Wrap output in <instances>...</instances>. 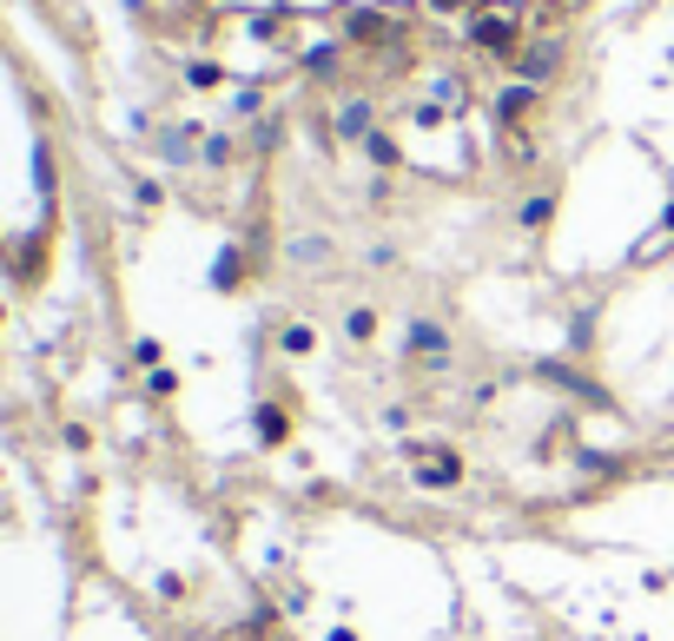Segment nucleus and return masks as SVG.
<instances>
[{
    "instance_id": "obj_1",
    "label": "nucleus",
    "mask_w": 674,
    "mask_h": 641,
    "mask_svg": "<svg viewBox=\"0 0 674 641\" xmlns=\"http://www.w3.org/2000/svg\"><path fill=\"white\" fill-rule=\"evenodd\" d=\"M403 456H410V483H416V490H437V497H444V490H463V483H470V463H463V450H457V443L410 437V450H403Z\"/></svg>"
},
{
    "instance_id": "obj_2",
    "label": "nucleus",
    "mask_w": 674,
    "mask_h": 641,
    "mask_svg": "<svg viewBox=\"0 0 674 641\" xmlns=\"http://www.w3.org/2000/svg\"><path fill=\"white\" fill-rule=\"evenodd\" d=\"M470 47L489 60H516L523 53V8H502V0H483L470 14Z\"/></svg>"
},
{
    "instance_id": "obj_3",
    "label": "nucleus",
    "mask_w": 674,
    "mask_h": 641,
    "mask_svg": "<svg viewBox=\"0 0 674 641\" xmlns=\"http://www.w3.org/2000/svg\"><path fill=\"white\" fill-rule=\"evenodd\" d=\"M403 357H410L416 370L444 377V370L457 364V338H450V325H444V317H410V331H403Z\"/></svg>"
},
{
    "instance_id": "obj_4",
    "label": "nucleus",
    "mask_w": 674,
    "mask_h": 641,
    "mask_svg": "<svg viewBox=\"0 0 674 641\" xmlns=\"http://www.w3.org/2000/svg\"><path fill=\"white\" fill-rule=\"evenodd\" d=\"M536 106H542V87H529V79H510V87L496 93V126H502V133H523V126L536 120Z\"/></svg>"
},
{
    "instance_id": "obj_5",
    "label": "nucleus",
    "mask_w": 674,
    "mask_h": 641,
    "mask_svg": "<svg viewBox=\"0 0 674 641\" xmlns=\"http://www.w3.org/2000/svg\"><path fill=\"white\" fill-rule=\"evenodd\" d=\"M510 66H516V79H529V87H542V79H556V66H562V34L523 40V53H516Z\"/></svg>"
},
{
    "instance_id": "obj_6",
    "label": "nucleus",
    "mask_w": 674,
    "mask_h": 641,
    "mask_svg": "<svg viewBox=\"0 0 674 641\" xmlns=\"http://www.w3.org/2000/svg\"><path fill=\"white\" fill-rule=\"evenodd\" d=\"M251 437H259V450H285L291 443V411L278 404V397H265V404L251 411Z\"/></svg>"
},
{
    "instance_id": "obj_7",
    "label": "nucleus",
    "mask_w": 674,
    "mask_h": 641,
    "mask_svg": "<svg viewBox=\"0 0 674 641\" xmlns=\"http://www.w3.org/2000/svg\"><path fill=\"white\" fill-rule=\"evenodd\" d=\"M377 133V106L371 100H345V106H337V139H345V146H358V139H371Z\"/></svg>"
},
{
    "instance_id": "obj_8",
    "label": "nucleus",
    "mask_w": 674,
    "mask_h": 641,
    "mask_svg": "<svg viewBox=\"0 0 674 641\" xmlns=\"http://www.w3.org/2000/svg\"><path fill=\"white\" fill-rule=\"evenodd\" d=\"M278 351H285V357H311V351H317V325H311V317H285Z\"/></svg>"
},
{
    "instance_id": "obj_9",
    "label": "nucleus",
    "mask_w": 674,
    "mask_h": 641,
    "mask_svg": "<svg viewBox=\"0 0 674 641\" xmlns=\"http://www.w3.org/2000/svg\"><path fill=\"white\" fill-rule=\"evenodd\" d=\"M345 40H351V47H364V40H390V21H384V14H351V21H345Z\"/></svg>"
},
{
    "instance_id": "obj_10",
    "label": "nucleus",
    "mask_w": 674,
    "mask_h": 641,
    "mask_svg": "<svg viewBox=\"0 0 674 641\" xmlns=\"http://www.w3.org/2000/svg\"><path fill=\"white\" fill-rule=\"evenodd\" d=\"M212 285H219V291H238V285H245V252H238V246H232V252H219Z\"/></svg>"
},
{
    "instance_id": "obj_11",
    "label": "nucleus",
    "mask_w": 674,
    "mask_h": 641,
    "mask_svg": "<svg viewBox=\"0 0 674 641\" xmlns=\"http://www.w3.org/2000/svg\"><path fill=\"white\" fill-rule=\"evenodd\" d=\"M345 338H351V344H371V338H377V311H371V304H351V311H345Z\"/></svg>"
},
{
    "instance_id": "obj_12",
    "label": "nucleus",
    "mask_w": 674,
    "mask_h": 641,
    "mask_svg": "<svg viewBox=\"0 0 674 641\" xmlns=\"http://www.w3.org/2000/svg\"><path fill=\"white\" fill-rule=\"evenodd\" d=\"M549 218H556V192H536V199H523V225H529V231H542Z\"/></svg>"
},
{
    "instance_id": "obj_13",
    "label": "nucleus",
    "mask_w": 674,
    "mask_h": 641,
    "mask_svg": "<svg viewBox=\"0 0 674 641\" xmlns=\"http://www.w3.org/2000/svg\"><path fill=\"white\" fill-rule=\"evenodd\" d=\"M219 79H225V66H219V60H192V66H186V87H199V93H212Z\"/></svg>"
},
{
    "instance_id": "obj_14",
    "label": "nucleus",
    "mask_w": 674,
    "mask_h": 641,
    "mask_svg": "<svg viewBox=\"0 0 674 641\" xmlns=\"http://www.w3.org/2000/svg\"><path fill=\"white\" fill-rule=\"evenodd\" d=\"M291 259L298 265H324L330 259V238H291Z\"/></svg>"
},
{
    "instance_id": "obj_15",
    "label": "nucleus",
    "mask_w": 674,
    "mask_h": 641,
    "mask_svg": "<svg viewBox=\"0 0 674 641\" xmlns=\"http://www.w3.org/2000/svg\"><path fill=\"white\" fill-rule=\"evenodd\" d=\"M674 246V231H648L641 246H635V265H661V252Z\"/></svg>"
},
{
    "instance_id": "obj_16",
    "label": "nucleus",
    "mask_w": 674,
    "mask_h": 641,
    "mask_svg": "<svg viewBox=\"0 0 674 641\" xmlns=\"http://www.w3.org/2000/svg\"><path fill=\"white\" fill-rule=\"evenodd\" d=\"M364 152H371V166H397V159H403L390 133H371V139H364Z\"/></svg>"
},
{
    "instance_id": "obj_17",
    "label": "nucleus",
    "mask_w": 674,
    "mask_h": 641,
    "mask_svg": "<svg viewBox=\"0 0 674 641\" xmlns=\"http://www.w3.org/2000/svg\"><path fill=\"white\" fill-rule=\"evenodd\" d=\"M133 357H139V370H159V364H165V344H159V338H139Z\"/></svg>"
},
{
    "instance_id": "obj_18",
    "label": "nucleus",
    "mask_w": 674,
    "mask_h": 641,
    "mask_svg": "<svg viewBox=\"0 0 674 641\" xmlns=\"http://www.w3.org/2000/svg\"><path fill=\"white\" fill-rule=\"evenodd\" d=\"M146 390H152V397H173V390H179V377L159 364V370H146Z\"/></svg>"
},
{
    "instance_id": "obj_19",
    "label": "nucleus",
    "mask_w": 674,
    "mask_h": 641,
    "mask_svg": "<svg viewBox=\"0 0 674 641\" xmlns=\"http://www.w3.org/2000/svg\"><path fill=\"white\" fill-rule=\"evenodd\" d=\"M337 0H278V14H330Z\"/></svg>"
},
{
    "instance_id": "obj_20",
    "label": "nucleus",
    "mask_w": 674,
    "mask_h": 641,
    "mask_svg": "<svg viewBox=\"0 0 674 641\" xmlns=\"http://www.w3.org/2000/svg\"><path fill=\"white\" fill-rule=\"evenodd\" d=\"M324 641H364V634H358V628H330Z\"/></svg>"
},
{
    "instance_id": "obj_21",
    "label": "nucleus",
    "mask_w": 674,
    "mask_h": 641,
    "mask_svg": "<svg viewBox=\"0 0 674 641\" xmlns=\"http://www.w3.org/2000/svg\"><path fill=\"white\" fill-rule=\"evenodd\" d=\"M661 231H674V205H667V212H661Z\"/></svg>"
}]
</instances>
